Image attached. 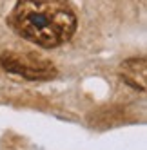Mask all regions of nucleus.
<instances>
[{
    "label": "nucleus",
    "mask_w": 147,
    "mask_h": 150,
    "mask_svg": "<svg viewBox=\"0 0 147 150\" xmlns=\"http://www.w3.org/2000/svg\"><path fill=\"white\" fill-rule=\"evenodd\" d=\"M0 65L7 72L18 74L27 80H51L56 76V67L53 63L33 52L6 51L0 54Z\"/></svg>",
    "instance_id": "f03ea898"
},
{
    "label": "nucleus",
    "mask_w": 147,
    "mask_h": 150,
    "mask_svg": "<svg viewBox=\"0 0 147 150\" xmlns=\"http://www.w3.org/2000/svg\"><path fill=\"white\" fill-rule=\"evenodd\" d=\"M122 80L131 85L136 91H145V78H147V62L145 58H129L120 65Z\"/></svg>",
    "instance_id": "7ed1b4c3"
},
{
    "label": "nucleus",
    "mask_w": 147,
    "mask_h": 150,
    "mask_svg": "<svg viewBox=\"0 0 147 150\" xmlns=\"http://www.w3.org/2000/svg\"><path fill=\"white\" fill-rule=\"evenodd\" d=\"M9 24L16 33L40 47H58L76 31V15L64 0H20Z\"/></svg>",
    "instance_id": "f257e3e1"
}]
</instances>
